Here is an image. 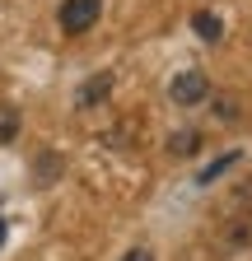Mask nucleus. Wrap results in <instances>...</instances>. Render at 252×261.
<instances>
[{
	"label": "nucleus",
	"mask_w": 252,
	"mask_h": 261,
	"mask_svg": "<svg viewBox=\"0 0 252 261\" xmlns=\"http://www.w3.org/2000/svg\"><path fill=\"white\" fill-rule=\"evenodd\" d=\"M98 14H103V0H66L56 19H61V28H66L70 38H80V33H89L98 23Z\"/></svg>",
	"instance_id": "obj_1"
},
{
	"label": "nucleus",
	"mask_w": 252,
	"mask_h": 261,
	"mask_svg": "<svg viewBox=\"0 0 252 261\" xmlns=\"http://www.w3.org/2000/svg\"><path fill=\"white\" fill-rule=\"evenodd\" d=\"M168 98H173L178 108H196V103H206V98H210V84H206L201 70H182V75L168 84Z\"/></svg>",
	"instance_id": "obj_2"
},
{
	"label": "nucleus",
	"mask_w": 252,
	"mask_h": 261,
	"mask_svg": "<svg viewBox=\"0 0 252 261\" xmlns=\"http://www.w3.org/2000/svg\"><path fill=\"white\" fill-rule=\"evenodd\" d=\"M108 93H112V75H93V80L80 84L75 108H98V103H108Z\"/></svg>",
	"instance_id": "obj_3"
},
{
	"label": "nucleus",
	"mask_w": 252,
	"mask_h": 261,
	"mask_svg": "<svg viewBox=\"0 0 252 261\" xmlns=\"http://www.w3.org/2000/svg\"><path fill=\"white\" fill-rule=\"evenodd\" d=\"M238 159H243V154H238V149H229V154H219V159H215V163H206V168H201V173H196V182H201V187H210V182H219V177H224V173H229V168H234V163H238Z\"/></svg>",
	"instance_id": "obj_4"
},
{
	"label": "nucleus",
	"mask_w": 252,
	"mask_h": 261,
	"mask_svg": "<svg viewBox=\"0 0 252 261\" xmlns=\"http://www.w3.org/2000/svg\"><path fill=\"white\" fill-rule=\"evenodd\" d=\"M192 28H196V38H206V42H219V38H224V23H219L210 10H196L192 14Z\"/></svg>",
	"instance_id": "obj_5"
},
{
	"label": "nucleus",
	"mask_w": 252,
	"mask_h": 261,
	"mask_svg": "<svg viewBox=\"0 0 252 261\" xmlns=\"http://www.w3.org/2000/svg\"><path fill=\"white\" fill-rule=\"evenodd\" d=\"M201 149V130H178V136H168V154L173 159H187Z\"/></svg>",
	"instance_id": "obj_6"
},
{
	"label": "nucleus",
	"mask_w": 252,
	"mask_h": 261,
	"mask_svg": "<svg viewBox=\"0 0 252 261\" xmlns=\"http://www.w3.org/2000/svg\"><path fill=\"white\" fill-rule=\"evenodd\" d=\"M14 130H19V112L14 108H0V145H10Z\"/></svg>",
	"instance_id": "obj_7"
},
{
	"label": "nucleus",
	"mask_w": 252,
	"mask_h": 261,
	"mask_svg": "<svg viewBox=\"0 0 252 261\" xmlns=\"http://www.w3.org/2000/svg\"><path fill=\"white\" fill-rule=\"evenodd\" d=\"M219 117H238V103H234V98L224 93V98H219Z\"/></svg>",
	"instance_id": "obj_8"
},
{
	"label": "nucleus",
	"mask_w": 252,
	"mask_h": 261,
	"mask_svg": "<svg viewBox=\"0 0 252 261\" xmlns=\"http://www.w3.org/2000/svg\"><path fill=\"white\" fill-rule=\"evenodd\" d=\"M121 261H154V252H149V247H136V252H126Z\"/></svg>",
	"instance_id": "obj_9"
},
{
	"label": "nucleus",
	"mask_w": 252,
	"mask_h": 261,
	"mask_svg": "<svg viewBox=\"0 0 252 261\" xmlns=\"http://www.w3.org/2000/svg\"><path fill=\"white\" fill-rule=\"evenodd\" d=\"M5 233H10V228H5V215H0V247H5Z\"/></svg>",
	"instance_id": "obj_10"
}]
</instances>
